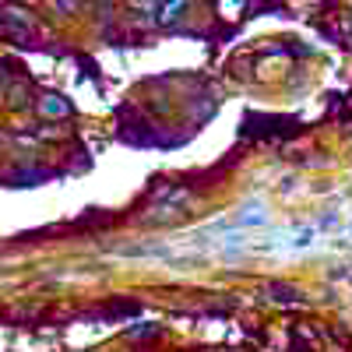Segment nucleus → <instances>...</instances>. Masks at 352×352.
Wrapping results in <instances>:
<instances>
[{
    "mask_svg": "<svg viewBox=\"0 0 352 352\" xmlns=\"http://www.w3.org/2000/svg\"><path fill=\"white\" fill-rule=\"evenodd\" d=\"M268 292H272L275 300H285V303H289V300H300V292H296V289H285V285H272Z\"/></svg>",
    "mask_w": 352,
    "mask_h": 352,
    "instance_id": "obj_2",
    "label": "nucleus"
},
{
    "mask_svg": "<svg viewBox=\"0 0 352 352\" xmlns=\"http://www.w3.org/2000/svg\"><path fill=\"white\" fill-rule=\"evenodd\" d=\"M43 113H50V116H67L71 106H67L64 99H56V96H46V99H43Z\"/></svg>",
    "mask_w": 352,
    "mask_h": 352,
    "instance_id": "obj_1",
    "label": "nucleus"
}]
</instances>
